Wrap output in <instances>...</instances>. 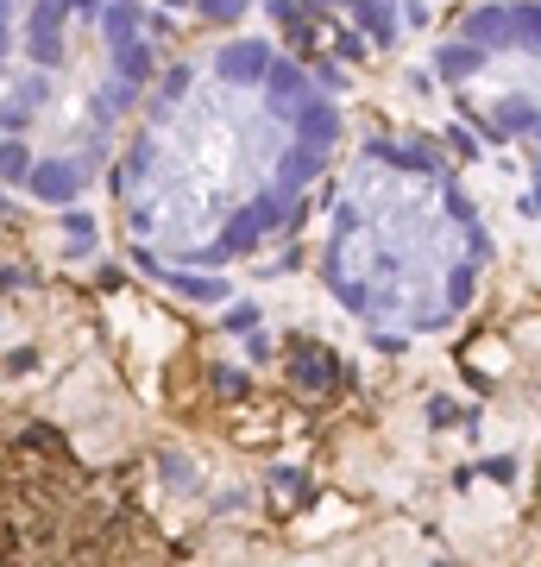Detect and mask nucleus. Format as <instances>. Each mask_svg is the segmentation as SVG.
<instances>
[{
  "label": "nucleus",
  "mask_w": 541,
  "mask_h": 567,
  "mask_svg": "<svg viewBox=\"0 0 541 567\" xmlns=\"http://www.w3.org/2000/svg\"><path fill=\"white\" fill-rule=\"evenodd\" d=\"M346 152V107L264 32H221L164 63L107 203L126 252L158 278H227L309 215Z\"/></svg>",
  "instance_id": "f257e3e1"
},
{
  "label": "nucleus",
  "mask_w": 541,
  "mask_h": 567,
  "mask_svg": "<svg viewBox=\"0 0 541 567\" xmlns=\"http://www.w3.org/2000/svg\"><path fill=\"white\" fill-rule=\"evenodd\" d=\"M158 13H177V20H201V25H240L252 20L264 0H152Z\"/></svg>",
  "instance_id": "423d86ee"
},
{
  "label": "nucleus",
  "mask_w": 541,
  "mask_h": 567,
  "mask_svg": "<svg viewBox=\"0 0 541 567\" xmlns=\"http://www.w3.org/2000/svg\"><path fill=\"white\" fill-rule=\"evenodd\" d=\"M372 51H409L416 39H428L441 25L447 0H327Z\"/></svg>",
  "instance_id": "39448f33"
},
{
  "label": "nucleus",
  "mask_w": 541,
  "mask_h": 567,
  "mask_svg": "<svg viewBox=\"0 0 541 567\" xmlns=\"http://www.w3.org/2000/svg\"><path fill=\"white\" fill-rule=\"evenodd\" d=\"M158 76L152 0H25L0 76V189L32 208H76L107 189Z\"/></svg>",
  "instance_id": "7ed1b4c3"
},
{
  "label": "nucleus",
  "mask_w": 541,
  "mask_h": 567,
  "mask_svg": "<svg viewBox=\"0 0 541 567\" xmlns=\"http://www.w3.org/2000/svg\"><path fill=\"white\" fill-rule=\"evenodd\" d=\"M498 234L454 158L422 133H365L321 203L315 278L346 322L384 347L460 328L491 284Z\"/></svg>",
  "instance_id": "f03ea898"
},
{
  "label": "nucleus",
  "mask_w": 541,
  "mask_h": 567,
  "mask_svg": "<svg viewBox=\"0 0 541 567\" xmlns=\"http://www.w3.org/2000/svg\"><path fill=\"white\" fill-rule=\"evenodd\" d=\"M25 0H0V76H7V58H13V25H20Z\"/></svg>",
  "instance_id": "0eeeda50"
},
{
  "label": "nucleus",
  "mask_w": 541,
  "mask_h": 567,
  "mask_svg": "<svg viewBox=\"0 0 541 567\" xmlns=\"http://www.w3.org/2000/svg\"><path fill=\"white\" fill-rule=\"evenodd\" d=\"M428 82L454 121L510 171L541 240V0H479L428 39Z\"/></svg>",
  "instance_id": "20e7f679"
}]
</instances>
